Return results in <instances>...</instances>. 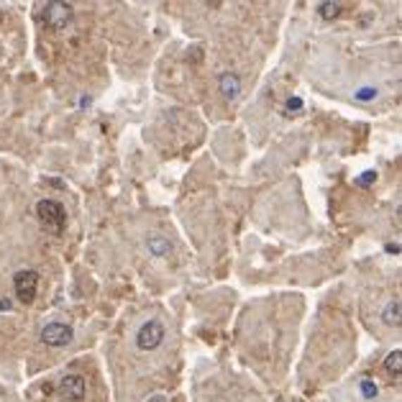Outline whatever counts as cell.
Segmentation results:
<instances>
[{
    "label": "cell",
    "instance_id": "cell-1",
    "mask_svg": "<svg viewBox=\"0 0 402 402\" xmlns=\"http://www.w3.org/2000/svg\"><path fill=\"white\" fill-rule=\"evenodd\" d=\"M36 218L46 231L59 236L64 231V223H67V213L57 200H39L36 203Z\"/></svg>",
    "mask_w": 402,
    "mask_h": 402
},
{
    "label": "cell",
    "instance_id": "cell-2",
    "mask_svg": "<svg viewBox=\"0 0 402 402\" xmlns=\"http://www.w3.org/2000/svg\"><path fill=\"white\" fill-rule=\"evenodd\" d=\"M13 289H15L18 303L31 305L36 300V289H39V272H34V269H21V272H15Z\"/></svg>",
    "mask_w": 402,
    "mask_h": 402
},
{
    "label": "cell",
    "instance_id": "cell-3",
    "mask_svg": "<svg viewBox=\"0 0 402 402\" xmlns=\"http://www.w3.org/2000/svg\"><path fill=\"white\" fill-rule=\"evenodd\" d=\"M42 21L54 31H62L72 21V6L70 3H46L42 11Z\"/></svg>",
    "mask_w": 402,
    "mask_h": 402
},
{
    "label": "cell",
    "instance_id": "cell-4",
    "mask_svg": "<svg viewBox=\"0 0 402 402\" xmlns=\"http://www.w3.org/2000/svg\"><path fill=\"white\" fill-rule=\"evenodd\" d=\"M164 341V325L159 320H146L136 333V346L142 351H154L156 346Z\"/></svg>",
    "mask_w": 402,
    "mask_h": 402
},
{
    "label": "cell",
    "instance_id": "cell-5",
    "mask_svg": "<svg viewBox=\"0 0 402 402\" xmlns=\"http://www.w3.org/2000/svg\"><path fill=\"white\" fill-rule=\"evenodd\" d=\"M57 392L59 397H64L67 402H80V400H85L87 384L80 374H64L57 384Z\"/></svg>",
    "mask_w": 402,
    "mask_h": 402
},
{
    "label": "cell",
    "instance_id": "cell-6",
    "mask_svg": "<svg viewBox=\"0 0 402 402\" xmlns=\"http://www.w3.org/2000/svg\"><path fill=\"white\" fill-rule=\"evenodd\" d=\"M72 328L70 325H64V323H49V325H44V331H42V341L46 346H51V348H59V346H67L72 341Z\"/></svg>",
    "mask_w": 402,
    "mask_h": 402
},
{
    "label": "cell",
    "instance_id": "cell-7",
    "mask_svg": "<svg viewBox=\"0 0 402 402\" xmlns=\"http://www.w3.org/2000/svg\"><path fill=\"white\" fill-rule=\"evenodd\" d=\"M382 323L389 325V328H400L402 325V300H389L384 308H382Z\"/></svg>",
    "mask_w": 402,
    "mask_h": 402
},
{
    "label": "cell",
    "instance_id": "cell-8",
    "mask_svg": "<svg viewBox=\"0 0 402 402\" xmlns=\"http://www.w3.org/2000/svg\"><path fill=\"white\" fill-rule=\"evenodd\" d=\"M218 87H220V95L226 100H236L241 92V80L233 75V72H226V75H220L218 77Z\"/></svg>",
    "mask_w": 402,
    "mask_h": 402
},
{
    "label": "cell",
    "instance_id": "cell-9",
    "mask_svg": "<svg viewBox=\"0 0 402 402\" xmlns=\"http://www.w3.org/2000/svg\"><path fill=\"white\" fill-rule=\"evenodd\" d=\"M146 249L151 251L154 256H167L172 251V244L164 236H159V233H154V236H149L146 239Z\"/></svg>",
    "mask_w": 402,
    "mask_h": 402
},
{
    "label": "cell",
    "instance_id": "cell-10",
    "mask_svg": "<svg viewBox=\"0 0 402 402\" xmlns=\"http://www.w3.org/2000/svg\"><path fill=\"white\" fill-rule=\"evenodd\" d=\"M318 13H320V18H325V21H331V18H339L341 3H336V0H325V3H318Z\"/></svg>",
    "mask_w": 402,
    "mask_h": 402
},
{
    "label": "cell",
    "instance_id": "cell-11",
    "mask_svg": "<svg viewBox=\"0 0 402 402\" xmlns=\"http://www.w3.org/2000/svg\"><path fill=\"white\" fill-rule=\"evenodd\" d=\"M384 369H387L389 374H402V348L387 353V359H384Z\"/></svg>",
    "mask_w": 402,
    "mask_h": 402
},
{
    "label": "cell",
    "instance_id": "cell-12",
    "mask_svg": "<svg viewBox=\"0 0 402 402\" xmlns=\"http://www.w3.org/2000/svg\"><path fill=\"white\" fill-rule=\"evenodd\" d=\"M359 392L367 397V400H374V397L379 395V389H377V384H374L372 379H361L359 382Z\"/></svg>",
    "mask_w": 402,
    "mask_h": 402
},
{
    "label": "cell",
    "instance_id": "cell-13",
    "mask_svg": "<svg viewBox=\"0 0 402 402\" xmlns=\"http://www.w3.org/2000/svg\"><path fill=\"white\" fill-rule=\"evenodd\" d=\"M377 92H379L377 87H359V90L353 92V98H356V100H364V103H367V100H374V98H377Z\"/></svg>",
    "mask_w": 402,
    "mask_h": 402
},
{
    "label": "cell",
    "instance_id": "cell-14",
    "mask_svg": "<svg viewBox=\"0 0 402 402\" xmlns=\"http://www.w3.org/2000/svg\"><path fill=\"white\" fill-rule=\"evenodd\" d=\"M303 111V100L300 98H289L287 103H284V115H295Z\"/></svg>",
    "mask_w": 402,
    "mask_h": 402
},
{
    "label": "cell",
    "instance_id": "cell-15",
    "mask_svg": "<svg viewBox=\"0 0 402 402\" xmlns=\"http://www.w3.org/2000/svg\"><path fill=\"white\" fill-rule=\"evenodd\" d=\"M374 180H377V172H367V175H361L359 180H356V184H372Z\"/></svg>",
    "mask_w": 402,
    "mask_h": 402
},
{
    "label": "cell",
    "instance_id": "cell-16",
    "mask_svg": "<svg viewBox=\"0 0 402 402\" xmlns=\"http://www.w3.org/2000/svg\"><path fill=\"white\" fill-rule=\"evenodd\" d=\"M0 310H11V300L3 297V300H0Z\"/></svg>",
    "mask_w": 402,
    "mask_h": 402
},
{
    "label": "cell",
    "instance_id": "cell-17",
    "mask_svg": "<svg viewBox=\"0 0 402 402\" xmlns=\"http://www.w3.org/2000/svg\"><path fill=\"white\" fill-rule=\"evenodd\" d=\"M146 402H167V400H164V395H154L151 400H146Z\"/></svg>",
    "mask_w": 402,
    "mask_h": 402
}]
</instances>
